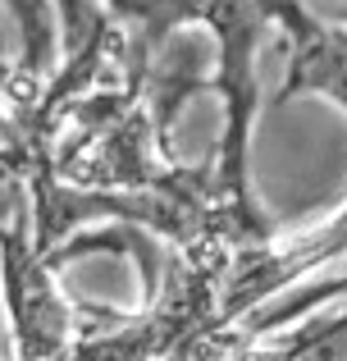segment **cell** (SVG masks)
Returning a JSON list of instances; mask_svg holds the SVG:
<instances>
[{
	"mask_svg": "<svg viewBox=\"0 0 347 361\" xmlns=\"http://www.w3.org/2000/svg\"><path fill=\"white\" fill-rule=\"evenodd\" d=\"M69 9V18L78 23L82 18V0H60ZM9 9L23 23V37L32 42V51H46V27H51V0H9Z\"/></svg>",
	"mask_w": 347,
	"mask_h": 361,
	"instance_id": "obj_1",
	"label": "cell"
}]
</instances>
